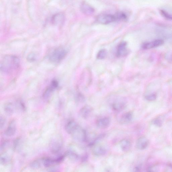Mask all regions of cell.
Wrapping results in <instances>:
<instances>
[{
    "label": "cell",
    "mask_w": 172,
    "mask_h": 172,
    "mask_svg": "<svg viewBox=\"0 0 172 172\" xmlns=\"http://www.w3.org/2000/svg\"><path fill=\"white\" fill-rule=\"evenodd\" d=\"M80 7L82 13L86 15L91 16L94 13L95 10L94 8L86 3H82Z\"/></svg>",
    "instance_id": "9"
},
{
    "label": "cell",
    "mask_w": 172,
    "mask_h": 172,
    "mask_svg": "<svg viewBox=\"0 0 172 172\" xmlns=\"http://www.w3.org/2000/svg\"><path fill=\"white\" fill-rule=\"evenodd\" d=\"M107 52L106 50L105 49L100 50L98 52L96 56V58L99 60H102L106 56Z\"/></svg>",
    "instance_id": "24"
},
{
    "label": "cell",
    "mask_w": 172,
    "mask_h": 172,
    "mask_svg": "<svg viewBox=\"0 0 172 172\" xmlns=\"http://www.w3.org/2000/svg\"><path fill=\"white\" fill-rule=\"evenodd\" d=\"M156 96L155 94H150L145 96V98L146 100L149 101H153L156 99Z\"/></svg>",
    "instance_id": "27"
},
{
    "label": "cell",
    "mask_w": 172,
    "mask_h": 172,
    "mask_svg": "<svg viewBox=\"0 0 172 172\" xmlns=\"http://www.w3.org/2000/svg\"><path fill=\"white\" fill-rule=\"evenodd\" d=\"M16 108H18L16 102H9L6 104L4 106V111L7 115H11L13 114Z\"/></svg>",
    "instance_id": "12"
},
{
    "label": "cell",
    "mask_w": 172,
    "mask_h": 172,
    "mask_svg": "<svg viewBox=\"0 0 172 172\" xmlns=\"http://www.w3.org/2000/svg\"><path fill=\"white\" fill-rule=\"evenodd\" d=\"M160 14L166 19L172 21V14H170L169 12L164 10H161L160 11Z\"/></svg>",
    "instance_id": "26"
},
{
    "label": "cell",
    "mask_w": 172,
    "mask_h": 172,
    "mask_svg": "<svg viewBox=\"0 0 172 172\" xmlns=\"http://www.w3.org/2000/svg\"><path fill=\"white\" fill-rule=\"evenodd\" d=\"M64 16L63 15L58 13L54 15L52 18V22L54 24H60L64 22Z\"/></svg>",
    "instance_id": "20"
},
{
    "label": "cell",
    "mask_w": 172,
    "mask_h": 172,
    "mask_svg": "<svg viewBox=\"0 0 172 172\" xmlns=\"http://www.w3.org/2000/svg\"><path fill=\"white\" fill-rule=\"evenodd\" d=\"M96 22L102 24H108L116 21V18L114 15L102 14L99 15L96 18Z\"/></svg>",
    "instance_id": "4"
},
{
    "label": "cell",
    "mask_w": 172,
    "mask_h": 172,
    "mask_svg": "<svg viewBox=\"0 0 172 172\" xmlns=\"http://www.w3.org/2000/svg\"><path fill=\"white\" fill-rule=\"evenodd\" d=\"M20 138L16 139L14 142V148L16 149L19 148L20 145Z\"/></svg>",
    "instance_id": "29"
},
{
    "label": "cell",
    "mask_w": 172,
    "mask_h": 172,
    "mask_svg": "<svg viewBox=\"0 0 172 172\" xmlns=\"http://www.w3.org/2000/svg\"><path fill=\"white\" fill-rule=\"evenodd\" d=\"M50 149L52 153L57 154L60 153L62 147V142L61 138L56 137L53 138L50 143Z\"/></svg>",
    "instance_id": "5"
},
{
    "label": "cell",
    "mask_w": 172,
    "mask_h": 172,
    "mask_svg": "<svg viewBox=\"0 0 172 172\" xmlns=\"http://www.w3.org/2000/svg\"><path fill=\"white\" fill-rule=\"evenodd\" d=\"M131 143L127 139H123L120 142V146L121 149L124 152H127L131 147Z\"/></svg>",
    "instance_id": "19"
},
{
    "label": "cell",
    "mask_w": 172,
    "mask_h": 172,
    "mask_svg": "<svg viewBox=\"0 0 172 172\" xmlns=\"http://www.w3.org/2000/svg\"><path fill=\"white\" fill-rule=\"evenodd\" d=\"M67 53V51L63 47H58L54 49L49 56L50 61L53 63H58L62 61Z\"/></svg>",
    "instance_id": "2"
},
{
    "label": "cell",
    "mask_w": 172,
    "mask_h": 172,
    "mask_svg": "<svg viewBox=\"0 0 172 172\" xmlns=\"http://www.w3.org/2000/svg\"><path fill=\"white\" fill-rule=\"evenodd\" d=\"M43 158L36 159L33 161L30 165V166L33 169H37L43 166Z\"/></svg>",
    "instance_id": "21"
},
{
    "label": "cell",
    "mask_w": 172,
    "mask_h": 172,
    "mask_svg": "<svg viewBox=\"0 0 172 172\" xmlns=\"http://www.w3.org/2000/svg\"><path fill=\"white\" fill-rule=\"evenodd\" d=\"M9 141H5L2 142L1 146V150L2 151L6 148L9 145Z\"/></svg>",
    "instance_id": "28"
},
{
    "label": "cell",
    "mask_w": 172,
    "mask_h": 172,
    "mask_svg": "<svg viewBox=\"0 0 172 172\" xmlns=\"http://www.w3.org/2000/svg\"><path fill=\"white\" fill-rule=\"evenodd\" d=\"M169 58H170V60L171 61H172V54H171V55L170 56Z\"/></svg>",
    "instance_id": "31"
},
{
    "label": "cell",
    "mask_w": 172,
    "mask_h": 172,
    "mask_svg": "<svg viewBox=\"0 0 172 172\" xmlns=\"http://www.w3.org/2000/svg\"><path fill=\"white\" fill-rule=\"evenodd\" d=\"M20 61L17 57L14 55H7L4 57L1 63V71L3 73H12L19 68Z\"/></svg>",
    "instance_id": "1"
},
{
    "label": "cell",
    "mask_w": 172,
    "mask_h": 172,
    "mask_svg": "<svg viewBox=\"0 0 172 172\" xmlns=\"http://www.w3.org/2000/svg\"><path fill=\"white\" fill-rule=\"evenodd\" d=\"M163 43V40L157 39L151 41L144 43L142 44V47L144 49H149L159 47Z\"/></svg>",
    "instance_id": "7"
},
{
    "label": "cell",
    "mask_w": 172,
    "mask_h": 172,
    "mask_svg": "<svg viewBox=\"0 0 172 172\" xmlns=\"http://www.w3.org/2000/svg\"><path fill=\"white\" fill-rule=\"evenodd\" d=\"M16 131V121L13 120L11 121L5 132V135L7 137H11L15 135Z\"/></svg>",
    "instance_id": "10"
},
{
    "label": "cell",
    "mask_w": 172,
    "mask_h": 172,
    "mask_svg": "<svg viewBox=\"0 0 172 172\" xmlns=\"http://www.w3.org/2000/svg\"><path fill=\"white\" fill-rule=\"evenodd\" d=\"M5 119L3 118V117L1 116V119H0V124H1L0 126H1V129H2V128L4 127V125H5Z\"/></svg>",
    "instance_id": "30"
},
{
    "label": "cell",
    "mask_w": 172,
    "mask_h": 172,
    "mask_svg": "<svg viewBox=\"0 0 172 172\" xmlns=\"http://www.w3.org/2000/svg\"><path fill=\"white\" fill-rule=\"evenodd\" d=\"M11 161V158L7 154H3L0 158V162L2 165H6L9 163Z\"/></svg>",
    "instance_id": "22"
},
{
    "label": "cell",
    "mask_w": 172,
    "mask_h": 172,
    "mask_svg": "<svg viewBox=\"0 0 172 172\" xmlns=\"http://www.w3.org/2000/svg\"><path fill=\"white\" fill-rule=\"evenodd\" d=\"M66 155H67L70 159L74 161L77 160L79 158V155L72 151H69L67 153Z\"/></svg>",
    "instance_id": "25"
},
{
    "label": "cell",
    "mask_w": 172,
    "mask_h": 172,
    "mask_svg": "<svg viewBox=\"0 0 172 172\" xmlns=\"http://www.w3.org/2000/svg\"><path fill=\"white\" fill-rule=\"evenodd\" d=\"M107 150L104 146L98 145L94 147L93 150H92V153L94 155L96 156H103L106 153Z\"/></svg>",
    "instance_id": "14"
},
{
    "label": "cell",
    "mask_w": 172,
    "mask_h": 172,
    "mask_svg": "<svg viewBox=\"0 0 172 172\" xmlns=\"http://www.w3.org/2000/svg\"><path fill=\"white\" fill-rule=\"evenodd\" d=\"M133 118V113L128 112L124 113L121 117L120 122L122 124H125L131 122Z\"/></svg>",
    "instance_id": "15"
},
{
    "label": "cell",
    "mask_w": 172,
    "mask_h": 172,
    "mask_svg": "<svg viewBox=\"0 0 172 172\" xmlns=\"http://www.w3.org/2000/svg\"><path fill=\"white\" fill-rule=\"evenodd\" d=\"M111 120L108 117H105L98 119L96 121V125L100 129H105L108 128L110 124Z\"/></svg>",
    "instance_id": "11"
},
{
    "label": "cell",
    "mask_w": 172,
    "mask_h": 172,
    "mask_svg": "<svg viewBox=\"0 0 172 172\" xmlns=\"http://www.w3.org/2000/svg\"><path fill=\"white\" fill-rule=\"evenodd\" d=\"M149 144V141L147 138L144 137H141L138 138L136 142L137 148L140 150H143L146 149Z\"/></svg>",
    "instance_id": "13"
},
{
    "label": "cell",
    "mask_w": 172,
    "mask_h": 172,
    "mask_svg": "<svg viewBox=\"0 0 172 172\" xmlns=\"http://www.w3.org/2000/svg\"><path fill=\"white\" fill-rule=\"evenodd\" d=\"M126 107V103L122 100H117L112 105L113 110L117 112H120L123 110Z\"/></svg>",
    "instance_id": "17"
},
{
    "label": "cell",
    "mask_w": 172,
    "mask_h": 172,
    "mask_svg": "<svg viewBox=\"0 0 172 172\" xmlns=\"http://www.w3.org/2000/svg\"><path fill=\"white\" fill-rule=\"evenodd\" d=\"M71 135L74 140L79 142H86L87 140V133L85 130L79 125Z\"/></svg>",
    "instance_id": "3"
},
{
    "label": "cell",
    "mask_w": 172,
    "mask_h": 172,
    "mask_svg": "<svg viewBox=\"0 0 172 172\" xmlns=\"http://www.w3.org/2000/svg\"><path fill=\"white\" fill-rule=\"evenodd\" d=\"M127 43L126 42H122L117 47L116 55L117 57L125 56L128 53Z\"/></svg>",
    "instance_id": "8"
},
{
    "label": "cell",
    "mask_w": 172,
    "mask_h": 172,
    "mask_svg": "<svg viewBox=\"0 0 172 172\" xmlns=\"http://www.w3.org/2000/svg\"><path fill=\"white\" fill-rule=\"evenodd\" d=\"M93 109L90 106L86 105L82 107L79 112L80 115L84 119H87L89 117Z\"/></svg>",
    "instance_id": "16"
},
{
    "label": "cell",
    "mask_w": 172,
    "mask_h": 172,
    "mask_svg": "<svg viewBox=\"0 0 172 172\" xmlns=\"http://www.w3.org/2000/svg\"><path fill=\"white\" fill-rule=\"evenodd\" d=\"M115 15L116 21H125L128 19L126 15L122 12H117Z\"/></svg>",
    "instance_id": "23"
},
{
    "label": "cell",
    "mask_w": 172,
    "mask_h": 172,
    "mask_svg": "<svg viewBox=\"0 0 172 172\" xmlns=\"http://www.w3.org/2000/svg\"><path fill=\"white\" fill-rule=\"evenodd\" d=\"M58 85V82L56 80H54L52 81L44 92L43 94L44 99L45 100L49 99L54 91L56 89Z\"/></svg>",
    "instance_id": "6"
},
{
    "label": "cell",
    "mask_w": 172,
    "mask_h": 172,
    "mask_svg": "<svg viewBox=\"0 0 172 172\" xmlns=\"http://www.w3.org/2000/svg\"><path fill=\"white\" fill-rule=\"evenodd\" d=\"M78 125L74 121H70L65 125V129L66 131L70 135H71L74 130L77 128Z\"/></svg>",
    "instance_id": "18"
}]
</instances>
